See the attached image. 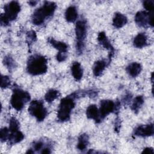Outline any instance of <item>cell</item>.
I'll use <instances>...</instances> for the list:
<instances>
[{
    "label": "cell",
    "mask_w": 154,
    "mask_h": 154,
    "mask_svg": "<svg viewBox=\"0 0 154 154\" xmlns=\"http://www.w3.org/2000/svg\"><path fill=\"white\" fill-rule=\"evenodd\" d=\"M57 5L55 2L45 1L42 6L34 11L31 17L32 23L35 25L43 24L46 20L54 14Z\"/></svg>",
    "instance_id": "cell-1"
},
{
    "label": "cell",
    "mask_w": 154,
    "mask_h": 154,
    "mask_svg": "<svg viewBox=\"0 0 154 154\" xmlns=\"http://www.w3.org/2000/svg\"><path fill=\"white\" fill-rule=\"evenodd\" d=\"M47 69V60L45 57L34 54L29 57L26 64V71L29 74L34 76L42 75Z\"/></svg>",
    "instance_id": "cell-2"
},
{
    "label": "cell",
    "mask_w": 154,
    "mask_h": 154,
    "mask_svg": "<svg viewBox=\"0 0 154 154\" xmlns=\"http://www.w3.org/2000/svg\"><path fill=\"white\" fill-rule=\"evenodd\" d=\"M75 93H73L61 100L57 112V118L60 122H66L70 119L71 112L75 106Z\"/></svg>",
    "instance_id": "cell-3"
},
{
    "label": "cell",
    "mask_w": 154,
    "mask_h": 154,
    "mask_svg": "<svg viewBox=\"0 0 154 154\" xmlns=\"http://www.w3.org/2000/svg\"><path fill=\"white\" fill-rule=\"evenodd\" d=\"M4 9V13L1 15V24L2 26H7L10 21L16 19L20 11V5L17 1H12L5 5Z\"/></svg>",
    "instance_id": "cell-4"
},
{
    "label": "cell",
    "mask_w": 154,
    "mask_h": 154,
    "mask_svg": "<svg viewBox=\"0 0 154 154\" xmlns=\"http://www.w3.org/2000/svg\"><path fill=\"white\" fill-rule=\"evenodd\" d=\"M30 94L28 92L19 88H14L10 99V103L12 107L17 111L23 109L25 104L30 100Z\"/></svg>",
    "instance_id": "cell-5"
},
{
    "label": "cell",
    "mask_w": 154,
    "mask_h": 154,
    "mask_svg": "<svg viewBox=\"0 0 154 154\" xmlns=\"http://www.w3.org/2000/svg\"><path fill=\"white\" fill-rule=\"evenodd\" d=\"M75 34L76 51L79 54H81L84 48V43L87 35V22L85 20L80 19L76 22Z\"/></svg>",
    "instance_id": "cell-6"
},
{
    "label": "cell",
    "mask_w": 154,
    "mask_h": 154,
    "mask_svg": "<svg viewBox=\"0 0 154 154\" xmlns=\"http://www.w3.org/2000/svg\"><path fill=\"white\" fill-rule=\"evenodd\" d=\"M28 112L38 122L44 120L48 114L47 109L44 106L43 102L38 100H32L30 102Z\"/></svg>",
    "instance_id": "cell-7"
},
{
    "label": "cell",
    "mask_w": 154,
    "mask_h": 154,
    "mask_svg": "<svg viewBox=\"0 0 154 154\" xmlns=\"http://www.w3.org/2000/svg\"><path fill=\"white\" fill-rule=\"evenodd\" d=\"M135 23L141 27L146 28L148 26H153V14L147 11H138L135 16Z\"/></svg>",
    "instance_id": "cell-8"
},
{
    "label": "cell",
    "mask_w": 154,
    "mask_h": 154,
    "mask_svg": "<svg viewBox=\"0 0 154 154\" xmlns=\"http://www.w3.org/2000/svg\"><path fill=\"white\" fill-rule=\"evenodd\" d=\"M119 103H115L111 100H102L100 102V108L99 109L100 119L103 120L108 114L118 109Z\"/></svg>",
    "instance_id": "cell-9"
},
{
    "label": "cell",
    "mask_w": 154,
    "mask_h": 154,
    "mask_svg": "<svg viewBox=\"0 0 154 154\" xmlns=\"http://www.w3.org/2000/svg\"><path fill=\"white\" fill-rule=\"evenodd\" d=\"M154 128L153 124L142 125L137 126L134 131V134L140 137H149L153 135Z\"/></svg>",
    "instance_id": "cell-10"
},
{
    "label": "cell",
    "mask_w": 154,
    "mask_h": 154,
    "mask_svg": "<svg viewBox=\"0 0 154 154\" xmlns=\"http://www.w3.org/2000/svg\"><path fill=\"white\" fill-rule=\"evenodd\" d=\"M97 40L99 43L105 49L109 51V61H110V58L112 57V55L114 54V49L111 45L109 40L107 38L105 33L104 32H100L99 33L97 36Z\"/></svg>",
    "instance_id": "cell-11"
},
{
    "label": "cell",
    "mask_w": 154,
    "mask_h": 154,
    "mask_svg": "<svg viewBox=\"0 0 154 154\" xmlns=\"http://www.w3.org/2000/svg\"><path fill=\"white\" fill-rule=\"evenodd\" d=\"M86 116L88 119H93L95 120L96 123L101 122L99 117V109L96 105L92 104L87 107L86 110Z\"/></svg>",
    "instance_id": "cell-12"
},
{
    "label": "cell",
    "mask_w": 154,
    "mask_h": 154,
    "mask_svg": "<svg viewBox=\"0 0 154 154\" xmlns=\"http://www.w3.org/2000/svg\"><path fill=\"white\" fill-rule=\"evenodd\" d=\"M128 22V19L125 15L119 12L114 14L112 19V25L116 28H120L125 26Z\"/></svg>",
    "instance_id": "cell-13"
},
{
    "label": "cell",
    "mask_w": 154,
    "mask_h": 154,
    "mask_svg": "<svg viewBox=\"0 0 154 154\" xmlns=\"http://www.w3.org/2000/svg\"><path fill=\"white\" fill-rule=\"evenodd\" d=\"M142 69L140 63L137 62H134L129 64L126 68V70L129 76L135 78L141 72Z\"/></svg>",
    "instance_id": "cell-14"
},
{
    "label": "cell",
    "mask_w": 154,
    "mask_h": 154,
    "mask_svg": "<svg viewBox=\"0 0 154 154\" xmlns=\"http://www.w3.org/2000/svg\"><path fill=\"white\" fill-rule=\"evenodd\" d=\"M107 63L105 60H100L96 61L93 67V72L95 76H99L102 75L105 69Z\"/></svg>",
    "instance_id": "cell-15"
},
{
    "label": "cell",
    "mask_w": 154,
    "mask_h": 154,
    "mask_svg": "<svg viewBox=\"0 0 154 154\" xmlns=\"http://www.w3.org/2000/svg\"><path fill=\"white\" fill-rule=\"evenodd\" d=\"M71 72L73 77L76 81H79L83 76V70L81 64L77 61L73 63L71 66Z\"/></svg>",
    "instance_id": "cell-16"
},
{
    "label": "cell",
    "mask_w": 154,
    "mask_h": 154,
    "mask_svg": "<svg viewBox=\"0 0 154 154\" xmlns=\"http://www.w3.org/2000/svg\"><path fill=\"white\" fill-rule=\"evenodd\" d=\"M48 42L51 44L54 48L58 50V52H63L67 53L68 49V45L63 42L55 40L54 38H48Z\"/></svg>",
    "instance_id": "cell-17"
},
{
    "label": "cell",
    "mask_w": 154,
    "mask_h": 154,
    "mask_svg": "<svg viewBox=\"0 0 154 154\" xmlns=\"http://www.w3.org/2000/svg\"><path fill=\"white\" fill-rule=\"evenodd\" d=\"M78 17V11L76 7L69 6L65 11V19L68 22H74Z\"/></svg>",
    "instance_id": "cell-18"
},
{
    "label": "cell",
    "mask_w": 154,
    "mask_h": 154,
    "mask_svg": "<svg viewBox=\"0 0 154 154\" xmlns=\"http://www.w3.org/2000/svg\"><path fill=\"white\" fill-rule=\"evenodd\" d=\"M134 46L137 48H142L147 44V36L144 33H139L134 38L133 41Z\"/></svg>",
    "instance_id": "cell-19"
},
{
    "label": "cell",
    "mask_w": 154,
    "mask_h": 154,
    "mask_svg": "<svg viewBox=\"0 0 154 154\" xmlns=\"http://www.w3.org/2000/svg\"><path fill=\"white\" fill-rule=\"evenodd\" d=\"M23 138H24V135L22 132H20L19 130L14 132H11L10 134H9L8 140L9 141L10 144L13 145L20 142L21 141L23 140Z\"/></svg>",
    "instance_id": "cell-20"
},
{
    "label": "cell",
    "mask_w": 154,
    "mask_h": 154,
    "mask_svg": "<svg viewBox=\"0 0 154 154\" xmlns=\"http://www.w3.org/2000/svg\"><path fill=\"white\" fill-rule=\"evenodd\" d=\"M88 144V136L86 134H82L78 137L77 149L81 151L84 150Z\"/></svg>",
    "instance_id": "cell-21"
},
{
    "label": "cell",
    "mask_w": 154,
    "mask_h": 154,
    "mask_svg": "<svg viewBox=\"0 0 154 154\" xmlns=\"http://www.w3.org/2000/svg\"><path fill=\"white\" fill-rule=\"evenodd\" d=\"M143 103H144L143 97L142 96H137L133 100V102L131 105V109L135 113L137 114L139 111Z\"/></svg>",
    "instance_id": "cell-22"
},
{
    "label": "cell",
    "mask_w": 154,
    "mask_h": 154,
    "mask_svg": "<svg viewBox=\"0 0 154 154\" xmlns=\"http://www.w3.org/2000/svg\"><path fill=\"white\" fill-rule=\"evenodd\" d=\"M60 96V93L58 90L55 89L49 90L45 95V99L48 103L52 102L55 99L58 97Z\"/></svg>",
    "instance_id": "cell-23"
},
{
    "label": "cell",
    "mask_w": 154,
    "mask_h": 154,
    "mask_svg": "<svg viewBox=\"0 0 154 154\" xmlns=\"http://www.w3.org/2000/svg\"><path fill=\"white\" fill-rule=\"evenodd\" d=\"M8 129L10 132L19 130V122L15 117H11L10 119Z\"/></svg>",
    "instance_id": "cell-24"
},
{
    "label": "cell",
    "mask_w": 154,
    "mask_h": 154,
    "mask_svg": "<svg viewBox=\"0 0 154 154\" xmlns=\"http://www.w3.org/2000/svg\"><path fill=\"white\" fill-rule=\"evenodd\" d=\"M3 63H4V66H5L10 70L13 69L15 67V62H14V61L13 60L12 57H11L9 55L6 56V57H5L4 58Z\"/></svg>",
    "instance_id": "cell-25"
},
{
    "label": "cell",
    "mask_w": 154,
    "mask_h": 154,
    "mask_svg": "<svg viewBox=\"0 0 154 154\" xmlns=\"http://www.w3.org/2000/svg\"><path fill=\"white\" fill-rule=\"evenodd\" d=\"M144 8L147 10V11L150 13H153L154 8V1L153 0H147L143 2Z\"/></svg>",
    "instance_id": "cell-26"
},
{
    "label": "cell",
    "mask_w": 154,
    "mask_h": 154,
    "mask_svg": "<svg viewBox=\"0 0 154 154\" xmlns=\"http://www.w3.org/2000/svg\"><path fill=\"white\" fill-rule=\"evenodd\" d=\"M9 129L6 127L2 128L0 131V138L2 142H4L8 139L9 137Z\"/></svg>",
    "instance_id": "cell-27"
},
{
    "label": "cell",
    "mask_w": 154,
    "mask_h": 154,
    "mask_svg": "<svg viewBox=\"0 0 154 154\" xmlns=\"http://www.w3.org/2000/svg\"><path fill=\"white\" fill-rule=\"evenodd\" d=\"M26 40L28 43L31 44L32 43L34 42L36 40L37 37H36V34L35 31H29V32H27L26 34Z\"/></svg>",
    "instance_id": "cell-28"
},
{
    "label": "cell",
    "mask_w": 154,
    "mask_h": 154,
    "mask_svg": "<svg viewBox=\"0 0 154 154\" xmlns=\"http://www.w3.org/2000/svg\"><path fill=\"white\" fill-rule=\"evenodd\" d=\"M10 85V79L8 76L1 75V87L2 88H7Z\"/></svg>",
    "instance_id": "cell-29"
},
{
    "label": "cell",
    "mask_w": 154,
    "mask_h": 154,
    "mask_svg": "<svg viewBox=\"0 0 154 154\" xmlns=\"http://www.w3.org/2000/svg\"><path fill=\"white\" fill-rule=\"evenodd\" d=\"M67 57V53H63V52H58L56 56V58L58 61L62 62L66 60Z\"/></svg>",
    "instance_id": "cell-30"
},
{
    "label": "cell",
    "mask_w": 154,
    "mask_h": 154,
    "mask_svg": "<svg viewBox=\"0 0 154 154\" xmlns=\"http://www.w3.org/2000/svg\"><path fill=\"white\" fill-rule=\"evenodd\" d=\"M43 145H44V143L42 141H36L33 144V149H34L35 150L38 151L39 150L43 149Z\"/></svg>",
    "instance_id": "cell-31"
},
{
    "label": "cell",
    "mask_w": 154,
    "mask_h": 154,
    "mask_svg": "<svg viewBox=\"0 0 154 154\" xmlns=\"http://www.w3.org/2000/svg\"><path fill=\"white\" fill-rule=\"evenodd\" d=\"M154 151L152 147H146L145 149H143L142 153H147V154H150V153H153Z\"/></svg>",
    "instance_id": "cell-32"
},
{
    "label": "cell",
    "mask_w": 154,
    "mask_h": 154,
    "mask_svg": "<svg viewBox=\"0 0 154 154\" xmlns=\"http://www.w3.org/2000/svg\"><path fill=\"white\" fill-rule=\"evenodd\" d=\"M51 148L49 147H45L42 149L41 151V153H51Z\"/></svg>",
    "instance_id": "cell-33"
},
{
    "label": "cell",
    "mask_w": 154,
    "mask_h": 154,
    "mask_svg": "<svg viewBox=\"0 0 154 154\" xmlns=\"http://www.w3.org/2000/svg\"><path fill=\"white\" fill-rule=\"evenodd\" d=\"M37 3V1H30L28 2V4L31 5V6H34L36 5V4Z\"/></svg>",
    "instance_id": "cell-34"
}]
</instances>
